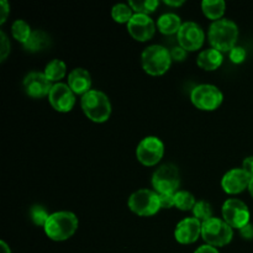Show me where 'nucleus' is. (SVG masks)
Segmentation results:
<instances>
[{
    "label": "nucleus",
    "instance_id": "b1692460",
    "mask_svg": "<svg viewBox=\"0 0 253 253\" xmlns=\"http://www.w3.org/2000/svg\"><path fill=\"white\" fill-rule=\"evenodd\" d=\"M197 204L195 197L190 192L187 190H178L174 194V207L182 211L193 210V208Z\"/></svg>",
    "mask_w": 253,
    "mask_h": 253
},
{
    "label": "nucleus",
    "instance_id": "393cba45",
    "mask_svg": "<svg viewBox=\"0 0 253 253\" xmlns=\"http://www.w3.org/2000/svg\"><path fill=\"white\" fill-rule=\"evenodd\" d=\"M133 10L131 9L130 5L127 4H116L114 5L111 9V16H113L114 21L119 22V24H128L133 16Z\"/></svg>",
    "mask_w": 253,
    "mask_h": 253
},
{
    "label": "nucleus",
    "instance_id": "c9c22d12",
    "mask_svg": "<svg viewBox=\"0 0 253 253\" xmlns=\"http://www.w3.org/2000/svg\"><path fill=\"white\" fill-rule=\"evenodd\" d=\"M194 253H220V252L217 251L216 247L209 246V245H203V246L198 247V249L194 251Z\"/></svg>",
    "mask_w": 253,
    "mask_h": 253
},
{
    "label": "nucleus",
    "instance_id": "9b49d317",
    "mask_svg": "<svg viewBox=\"0 0 253 253\" xmlns=\"http://www.w3.org/2000/svg\"><path fill=\"white\" fill-rule=\"evenodd\" d=\"M178 43L187 52H194L202 48L204 44V30L197 22H184L177 34Z\"/></svg>",
    "mask_w": 253,
    "mask_h": 253
},
{
    "label": "nucleus",
    "instance_id": "4c0bfd02",
    "mask_svg": "<svg viewBox=\"0 0 253 253\" xmlns=\"http://www.w3.org/2000/svg\"><path fill=\"white\" fill-rule=\"evenodd\" d=\"M0 247H1V253H11V250L5 241H0Z\"/></svg>",
    "mask_w": 253,
    "mask_h": 253
},
{
    "label": "nucleus",
    "instance_id": "20e7f679",
    "mask_svg": "<svg viewBox=\"0 0 253 253\" xmlns=\"http://www.w3.org/2000/svg\"><path fill=\"white\" fill-rule=\"evenodd\" d=\"M172 56L166 47L152 44L143 49L141 54V64L143 71L153 77L163 76L167 73L172 64Z\"/></svg>",
    "mask_w": 253,
    "mask_h": 253
},
{
    "label": "nucleus",
    "instance_id": "2eb2a0df",
    "mask_svg": "<svg viewBox=\"0 0 253 253\" xmlns=\"http://www.w3.org/2000/svg\"><path fill=\"white\" fill-rule=\"evenodd\" d=\"M252 178L242 168H232L224 174L221 179V187L225 193L230 195L240 194L249 189Z\"/></svg>",
    "mask_w": 253,
    "mask_h": 253
},
{
    "label": "nucleus",
    "instance_id": "6e6552de",
    "mask_svg": "<svg viewBox=\"0 0 253 253\" xmlns=\"http://www.w3.org/2000/svg\"><path fill=\"white\" fill-rule=\"evenodd\" d=\"M193 105L203 111H214L222 104L224 94L212 84H200L190 93Z\"/></svg>",
    "mask_w": 253,
    "mask_h": 253
},
{
    "label": "nucleus",
    "instance_id": "cd10ccee",
    "mask_svg": "<svg viewBox=\"0 0 253 253\" xmlns=\"http://www.w3.org/2000/svg\"><path fill=\"white\" fill-rule=\"evenodd\" d=\"M30 216H31L32 222H34L36 226H42L44 227L47 220H48L49 214L47 212V210L44 209L41 205H35L30 210Z\"/></svg>",
    "mask_w": 253,
    "mask_h": 253
},
{
    "label": "nucleus",
    "instance_id": "f8f14e48",
    "mask_svg": "<svg viewBox=\"0 0 253 253\" xmlns=\"http://www.w3.org/2000/svg\"><path fill=\"white\" fill-rule=\"evenodd\" d=\"M48 101L52 108L58 113H68L76 105V94L68 84L56 83L48 94Z\"/></svg>",
    "mask_w": 253,
    "mask_h": 253
},
{
    "label": "nucleus",
    "instance_id": "5701e85b",
    "mask_svg": "<svg viewBox=\"0 0 253 253\" xmlns=\"http://www.w3.org/2000/svg\"><path fill=\"white\" fill-rule=\"evenodd\" d=\"M32 31L30 25L25 20H15L11 25V35L17 42L25 44L31 36Z\"/></svg>",
    "mask_w": 253,
    "mask_h": 253
},
{
    "label": "nucleus",
    "instance_id": "e433bc0d",
    "mask_svg": "<svg viewBox=\"0 0 253 253\" xmlns=\"http://www.w3.org/2000/svg\"><path fill=\"white\" fill-rule=\"evenodd\" d=\"M165 4L168 5V6L178 7V6H182V5L184 4V0H179V1H170V0H165Z\"/></svg>",
    "mask_w": 253,
    "mask_h": 253
},
{
    "label": "nucleus",
    "instance_id": "58836bf2",
    "mask_svg": "<svg viewBox=\"0 0 253 253\" xmlns=\"http://www.w3.org/2000/svg\"><path fill=\"white\" fill-rule=\"evenodd\" d=\"M249 192H250V194L252 195V198H253V178L251 179V182H250V185H249Z\"/></svg>",
    "mask_w": 253,
    "mask_h": 253
},
{
    "label": "nucleus",
    "instance_id": "412c9836",
    "mask_svg": "<svg viewBox=\"0 0 253 253\" xmlns=\"http://www.w3.org/2000/svg\"><path fill=\"white\" fill-rule=\"evenodd\" d=\"M49 36L46 32L41 31V30H36V31H32L31 36L27 40L26 43L24 44L25 49H27L29 52H40L42 49L47 48L49 46Z\"/></svg>",
    "mask_w": 253,
    "mask_h": 253
},
{
    "label": "nucleus",
    "instance_id": "6ab92c4d",
    "mask_svg": "<svg viewBox=\"0 0 253 253\" xmlns=\"http://www.w3.org/2000/svg\"><path fill=\"white\" fill-rule=\"evenodd\" d=\"M182 25L183 24L180 17L177 14H173V12H167V14L161 15L157 21L160 32L163 35H167V36L168 35L178 34Z\"/></svg>",
    "mask_w": 253,
    "mask_h": 253
},
{
    "label": "nucleus",
    "instance_id": "7ed1b4c3",
    "mask_svg": "<svg viewBox=\"0 0 253 253\" xmlns=\"http://www.w3.org/2000/svg\"><path fill=\"white\" fill-rule=\"evenodd\" d=\"M81 106L86 118L93 123L101 124L110 119L111 103L108 95L100 90H90L82 96Z\"/></svg>",
    "mask_w": 253,
    "mask_h": 253
},
{
    "label": "nucleus",
    "instance_id": "f03ea898",
    "mask_svg": "<svg viewBox=\"0 0 253 253\" xmlns=\"http://www.w3.org/2000/svg\"><path fill=\"white\" fill-rule=\"evenodd\" d=\"M208 37L211 48L217 49L221 53L230 52L236 46L239 39V27L231 20H217L210 25Z\"/></svg>",
    "mask_w": 253,
    "mask_h": 253
},
{
    "label": "nucleus",
    "instance_id": "f257e3e1",
    "mask_svg": "<svg viewBox=\"0 0 253 253\" xmlns=\"http://www.w3.org/2000/svg\"><path fill=\"white\" fill-rule=\"evenodd\" d=\"M78 229V217L72 211H56L49 214L44 225V234L52 241H66L76 234Z\"/></svg>",
    "mask_w": 253,
    "mask_h": 253
},
{
    "label": "nucleus",
    "instance_id": "ddd939ff",
    "mask_svg": "<svg viewBox=\"0 0 253 253\" xmlns=\"http://www.w3.org/2000/svg\"><path fill=\"white\" fill-rule=\"evenodd\" d=\"M127 31L136 41L146 42L155 36L156 25L148 15L133 14L127 24Z\"/></svg>",
    "mask_w": 253,
    "mask_h": 253
},
{
    "label": "nucleus",
    "instance_id": "4468645a",
    "mask_svg": "<svg viewBox=\"0 0 253 253\" xmlns=\"http://www.w3.org/2000/svg\"><path fill=\"white\" fill-rule=\"evenodd\" d=\"M202 236V222L198 219L185 217L180 220L174 230V239L178 244L192 245Z\"/></svg>",
    "mask_w": 253,
    "mask_h": 253
},
{
    "label": "nucleus",
    "instance_id": "4be33fe9",
    "mask_svg": "<svg viewBox=\"0 0 253 253\" xmlns=\"http://www.w3.org/2000/svg\"><path fill=\"white\" fill-rule=\"evenodd\" d=\"M43 73L51 83L52 82L59 83V81L66 77L67 66L63 61H61V59H52L49 63H47Z\"/></svg>",
    "mask_w": 253,
    "mask_h": 253
},
{
    "label": "nucleus",
    "instance_id": "a878e982",
    "mask_svg": "<svg viewBox=\"0 0 253 253\" xmlns=\"http://www.w3.org/2000/svg\"><path fill=\"white\" fill-rule=\"evenodd\" d=\"M128 5L135 11V14L148 15L157 9L160 2L157 0H137V1L131 0V1H128Z\"/></svg>",
    "mask_w": 253,
    "mask_h": 253
},
{
    "label": "nucleus",
    "instance_id": "dca6fc26",
    "mask_svg": "<svg viewBox=\"0 0 253 253\" xmlns=\"http://www.w3.org/2000/svg\"><path fill=\"white\" fill-rule=\"evenodd\" d=\"M52 83L47 79L44 73L41 72H31L24 79V89L26 94L31 98L40 99L48 96L52 89Z\"/></svg>",
    "mask_w": 253,
    "mask_h": 253
},
{
    "label": "nucleus",
    "instance_id": "0eeeda50",
    "mask_svg": "<svg viewBox=\"0 0 253 253\" xmlns=\"http://www.w3.org/2000/svg\"><path fill=\"white\" fill-rule=\"evenodd\" d=\"M180 184V175L177 166L166 163L155 170L152 187L157 194H175Z\"/></svg>",
    "mask_w": 253,
    "mask_h": 253
},
{
    "label": "nucleus",
    "instance_id": "9d476101",
    "mask_svg": "<svg viewBox=\"0 0 253 253\" xmlns=\"http://www.w3.org/2000/svg\"><path fill=\"white\" fill-rule=\"evenodd\" d=\"M221 214L222 220L229 224L232 229L240 230L250 224L251 212H250L249 207L240 199H235V198L227 199L222 205Z\"/></svg>",
    "mask_w": 253,
    "mask_h": 253
},
{
    "label": "nucleus",
    "instance_id": "423d86ee",
    "mask_svg": "<svg viewBox=\"0 0 253 253\" xmlns=\"http://www.w3.org/2000/svg\"><path fill=\"white\" fill-rule=\"evenodd\" d=\"M128 209L138 216H152L161 210L160 197L155 190L138 189L128 198Z\"/></svg>",
    "mask_w": 253,
    "mask_h": 253
},
{
    "label": "nucleus",
    "instance_id": "39448f33",
    "mask_svg": "<svg viewBox=\"0 0 253 253\" xmlns=\"http://www.w3.org/2000/svg\"><path fill=\"white\" fill-rule=\"evenodd\" d=\"M202 237L207 245L224 247L232 241L234 229L219 217H211L202 224Z\"/></svg>",
    "mask_w": 253,
    "mask_h": 253
},
{
    "label": "nucleus",
    "instance_id": "473e14b6",
    "mask_svg": "<svg viewBox=\"0 0 253 253\" xmlns=\"http://www.w3.org/2000/svg\"><path fill=\"white\" fill-rule=\"evenodd\" d=\"M10 11V5L6 0H1L0 1V12H1V17H0V25L4 24L7 19V15Z\"/></svg>",
    "mask_w": 253,
    "mask_h": 253
},
{
    "label": "nucleus",
    "instance_id": "c85d7f7f",
    "mask_svg": "<svg viewBox=\"0 0 253 253\" xmlns=\"http://www.w3.org/2000/svg\"><path fill=\"white\" fill-rule=\"evenodd\" d=\"M247 56V52L244 47H240V46H235L231 51L229 52V58L231 59L232 63L235 64H240L246 59Z\"/></svg>",
    "mask_w": 253,
    "mask_h": 253
},
{
    "label": "nucleus",
    "instance_id": "c756f323",
    "mask_svg": "<svg viewBox=\"0 0 253 253\" xmlns=\"http://www.w3.org/2000/svg\"><path fill=\"white\" fill-rule=\"evenodd\" d=\"M0 61L4 62L10 53V42L4 31L0 32Z\"/></svg>",
    "mask_w": 253,
    "mask_h": 253
},
{
    "label": "nucleus",
    "instance_id": "bb28decb",
    "mask_svg": "<svg viewBox=\"0 0 253 253\" xmlns=\"http://www.w3.org/2000/svg\"><path fill=\"white\" fill-rule=\"evenodd\" d=\"M193 215H194L195 219L199 220L200 222H205L208 220H210L212 216V208L211 204L205 200H199L197 202L195 207L193 208Z\"/></svg>",
    "mask_w": 253,
    "mask_h": 253
},
{
    "label": "nucleus",
    "instance_id": "aec40b11",
    "mask_svg": "<svg viewBox=\"0 0 253 253\" xmlns=\"http://www.w3.org/2000/svg\"><path fill=\"white\" fill-rule=\"evenodd\" d=\"M202 10L208 19L217 21L224 16L226 2L224 0H204L202 2Z\"/></svg>",
    "mask_w": 253,
    "mask_h": 253
},
{
    "label": "nucleus",
    "instance_id": "a211bd4d",
    "mask_svg": "<svg viewBox=\"0 0 253 253\" xmlns=\"http://www.w3.org/2000/svg\"><path fill=\"white\" fill-rule=\"evenodd\" d=\"M224 62V56L215 48H208L198 54L197 64L204 71H216Z\"/></svg>",
    "mask_w": 253,
    "mask_h": 253
},
{
    "label": "nucleus",
    "instance_id": "72a5a7b5",
    "mask_svg": "<svg viewBox=\"0 0 253 253\" xmlns=\"http://www.w3.org/2000/svg\"><path fill=\"white\" fill-rule=\"evenodd\" d=\"M242 169H244L250 177L253 178V156L245 158L244 162H242Z\"/></svg>",
    "mask_w": 253,
    "mask_h": 253
},
{
    "label": "nucleus",
    "instance_id": "f704fd0d",
    "mask_svg": "<svg viewBox=\"0 0 253 253\" xmlns=\"http://www.w3.org/2000/svg\"><path fill=\"white\" fill-rule=\"evenodd\" d=\"M240 235H241L242 239L245 240H252L253 239V225L250 222L246 226H244L242 229L239 230Z\"/></svg>",
    "mask_w": 253,
    "mask_h": 253
},
{
    "label": "nucleus",
    "instance_id": "2f4dec72",
    "mask_svg": "<svg viewBox=\"0 0 253 253\" xmlns=\"http://www.w3.org/2000/svg\"><path fill=\"white\" fill-rule=\"evenodd\" d=\"M170 56H172L173 61L183 62L185 59V57H187V51H185L184 48H182L180 46H177L174 47V48H172V51H170Z\"/></svg>",
    "mask_w": 253,
    "mask_h": 253
},
{
    "label": "nucleus",
    "instance_id": "1a4fd4ad",
    "mask_svg": "<svg viewBox=\"0 0 253 253\" xmlns=\"http://www.w3.org/2000/svg\"><path fill=\"white\" fill-rule=\"evenodd\" d=\"M165 155V145L162 140L156 136H147L142 138L136 147V158L141 165L153 167L157 165Z\"/></svg>",
    "mask_w": 253,
    "mask_h": 253
},
{
    "label": "nucleus",
    "instance_id": "f3484780",
    "mask_svg": "<svg viewBox=\"0 0 253 253\" xmlns=\"http://www.w3.org/2000/svg\"><path fill=\"white\" fill-rule=\"evenodd\" d=\"M67 84L74 94L83 96L91 90V76L86 69L76 68L68 74Z\"/></svg>",
    "mask_w": 253,
    "mask_h": 253
},
{
    "label": "nucleus",
    "instance_id": "7c9ffc66",
    "mask_svg": "<svg viewBox=\"0 0 253 253\" xmlns=\"http://www.w3.org/2000/svg\"><path fill=\"white\" fill-rule=\"evenodd\" d=\"M161 209H170L174 207V194H158Z\"/></svg>",
    "mask_w": 253,
    "mask_h": 253
}]
</instances>
